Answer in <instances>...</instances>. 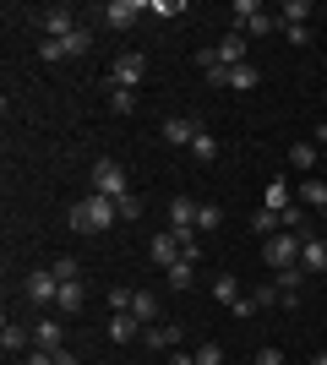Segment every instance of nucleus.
Here are the masks:
<instances>
[{
    "label": "nucleus",
    "instance_id": "obj_2",
    "mask_svg": "<svg viewBox=\"0 0 327 365\" xmlns=\"http://www.w3.org/2000/svg\"><path fill=\"white\" fill-rule=\"evenodd\" d=\"M300 245H306V235H273V240H262V262L273 267V273H284V267H295L300 262Z\"/></svg>",
    "mask_w": 327,
    "mask_h": 365
},
{
    "label": "nucleus",
    "instance_id": "obj_10",
    "mask_svg": "<svg viewBox=\"0 0 327 365\" xmlns=\"http://www.w3.org/2000/svg\"><path fill=\"white\" fill-rule=\"evenodd\" d=\"M213 49H218V66H246V33L240 28H229Z\"/></svg>",
    "mask_w": 327,
    "mask_h": 365
},
{
    "label": "nucleus",
    "instance_id": "obj_33",
    "mask_svg": "<svg viewBox=\"0 0 327 365\" xmlns=\"http://www.w3.org/2000/svg\"><path fill=\"white\" fill-rule=\"evenodd\" d=\"M49 273L61 278V284H77V273H82V267H77V257H55V267H49Z\"/></svg>",
    "mask_w": 327,
    "mask_h": 365
},
{
    "label": "nucleus",
    "instance_id": "obj_14",
    "mask_svg": "<svg viewBox=\"0 0 327 365\" xmlns=\"http://www.w3.org/2000/svg\"><path fill=\"white\" fill-rule=\"evenodd\" d=\"M147 257L158 262V267H175V262H180V235H153V245H147Z\"/></svg>",
    "mask_w": 327,
    "mask_h": 365
},
{
    "label": "nucleus",
    "instance_id": "obj_35",
    "mask_svg": "<svg viewBox=\"0 0 327 365\" xmlns=\"http://www.w3.org/2000/svg\"><path fill=\"white\" fill-rule=\"evenodd\" d=\"M197 365H224V344H213V338H207L202 349H197Z\"/></svg>",
    "mask_w": 327,
    "mask_h": 365
},
{
    "label": "nucleus",
    "instance_id": "obj_30",
    "mask_svg": "<svg viewBox=\"0 0 327 365\" xmlns=\"http://www.w3.org/2000/svg\"><path fill=\"white\" fill-rule=\"evenodd\" d=\"M251 229H256V235H267V240H273V235H284V229H279V213H267V207H262V213H251Z\"/></svg>",
    "mask_w": 327,
    "mask_h": 365
},
{
    "label": "nucleus",
    "instance_id": "obj_32",
    "mask_svg": "<svg viewBox=\"0 0 327 365\" xmlns=\"http://www.w3.org/2000/svg\"><path fill=\"white\" fill-rule=\"evenodd\" d=\"M109 109H115V115H131V109H137L131 88H109Z\"/></svg>",
    "mask_w": 327,
    "mask_h": 365
},
{
    "label": "nucleus",
    "instance_id": "obj_9",
    "mask_svg": "<svg viewBox=\"0 0 327 365\" xmlns=\"http://www.w3.org/2000/svg\"><path fill=\"white\" fill-rule=\"evenodd\" d=\"M300 267L306 273H327V235H306V245H300Z\"/></svg>",
    "mask_w": 327,
    "mask_h": 365
},
{
    "label": "nucleus",
    "instance_id": "obj_36",
    "mask_svg": "<svg viewBox=\"0 0 327 365\" xmlns=\"http://www.w3.org/2000/svg\"><path fill=\"white\" fill-rule=\"evenodd\" d=\"M38 61H49V66H55V61H66L61 38H44V44H38Z\"/></svg>",
    "mask_w": 327,
    "mask_h": 365
},
{
    "label": "nucleus",
    "instance_id": "obj_16",
    "mask_svg": "<svg viewBox=\"0 0 327 365\" xmlns=\"http://www.w3.org/2000/svg\"><path fill=\"white\" fill-rule=\"evenodd\" d=\"M109 338H115V344H137V338H142V322L131 317V311H115V317H109Z\"/></svg>",
    "mask_w": 327,
    "mask_h": 365
},
{
    "label": "nucleus",
    "instance_id": "obj_41",
    "mask_svg": "<svg viewBox=\"0 0 327 365\" xmlns=\"http://www.w3.org/2000/svg\"><path fill=\"white\" fill-rule=\"evenodd\" d=\"M251 365H284V354L279 349H256V360H251Z\"/></svg>",
    "mask_w": 327,
    "mask_h": 365
},
{
    "label": "nucleus",
    "instance_id": "obj_17",
    "mask_svg": "<svg viewBox=\"0 0 327 365\" xmlns=\"http://www.w3.org/2000/svg\"><path fill=\"white\" fill-rule=\"evenodd\" d=\"M82 305H88V289H82V278H77V284H61V294H55V311H66V317H77Z\"/></svg>",
    "mask_w": 327,
    "mask_h": 365
},
{
    "label": "nucleus",
    "instance_id": "obj_4",
    "mask_svg": "<svg viewBox=\"0 0 327 365\" xmlns=\"http://www.w3.org/2000/svg\"><path fill=\"white\" fill-rule=\"evenodd\" d=\"M137 82H147V61L142 55H120L109 66V88H137Z\"/></svg>",
    "mask_w": 327,
    "mask_h": 365
},
{
    "label": "nucleus",
    "instance_id": "obj_1",
    "mask_svg": "<svg viewBox=\"0 0 327 365\" xmlns=\"http://www.w3.org/2000/svg\"><path fill=\"white\" fill-rule=\"evenodd\" d=\"M115 224H120V207L109 197H98V191L71 207V229H77V235H104V229H115Z\"/></svg>",
    "mask_w": 327,
    "mask_h": 365
},
{
    "label": "nucleus",
    "instance_id": "obj_6",
    "mask_svg": "<svg viewBox=\"0 0 327 365\" xmlns=\"http://www.w3.org/2000/svg\"><path fill=\"white\" fill-rule=\"evenodd\" d=\"M22 289H28V300H33V305H55V294H61V278L49 273V267H38V273L22 278Z\"/></svg>",
    "mask_w": 327,
    "mask_h": 365
},
{
    "label": "nucleus",
    "instance_id": "obj_7",
    "mask_svg": "<svg viewBox=\"0 0 327 365\" xmlns=\"http://www.w3.org/2000/svg\"><path fill=\"white\" fill-rule=\"evenodd\" d=\"M142 11H147L142 0H109V6H104V22L115 33H125V28H137V22H142Z\"/></svg>",
    "mask_w": 327,
    "mask_h": 365
},
{
    "label": "nucleus",
    "instance_id": "obj_12",
    "mask_svg": "<svg viewBox=\"0 0 327 365\" xmlns=\"http://www.w3.org/2000/svg\"><path fill=\"white\" fill-rule=\"evenodd\" d=\"M295 202H300V207H311V213H327V185L316 180V175H306V180L295 185Z\"/></svg>",
    "mask_w": 327,
    "mask_h": 365
},
{
    "label": "nucleus",
    "instance_id": "obj_38",
    "mask_svg": "<svg viewBox=\"0 0 327 365\" xmlns=\"http://www.w3.org/2000/svg\"><path fill=\"white\" fill-rule=\"evenodd\" d=\"M256 311H262V305L251 300V294H240V300H234V317H240V322H251V317H256Z\"/></svg>",
    "mask_w": 327,
    "mask_h": 365
},
{
    "label": "nucleus",
    "instance_id": "obj_44",
    "mask_svg": "<svg viewBox=\"0 0 327 365\" xmlns=\"http://www.w3.org/2000/svg\"><path fill=\"white\" fill-rule=\"evenodd\" d=\"M316 142H322V148H327V120H322V125H316Z\"/></svg>",
    "mask_w": 327,
    "mask_h": 365
},
{
    "label": "nucleus",
    "instance_id": "obj_26",
    "mask_svg": "<svg viewBox=\"0 0 327 365\" xmlns=\"http://www.w3.org/2000/svg\"><path fill=\"white\" fill-rule=\"evenodd\" d=\"M289 164L311 175V169H316V142H295V148H289Z\"/></svg>",
    "mask_w": 327,
    "mask_h": 365
},
{
    "label": "nucleus",
    "instance_id": "obj_3",
    "mask_svg": "<svg viewBox=\"0 0 327 365\" xmlns=\"http://www.w3.org/2000/svg\"><path fill=\"white\" fill-rule=\"evenodd\" d=\"M93 191H98V197H109V202L131 197V185H125V169L115 164V158H98V164H93Z\"/></svg>",
    "mask_w": 327,
    "mask_h": 365
},
{
    "label": "nucleus",
    "instance_id": "obj_22",
    "mask_svg": "<svg viewBox=\"0 0 327 365\" xmlns=\"http://www.w3.org/2000/svg\"><path fill=\"white\" fill-rule=\"evenodd\" d=\"M147 344H153V349H175V344H180V327H175V322H158V327H147Z\"/></svg>",
    "mask_w": 327,
    "mask_h": 365
},
{
    "label": "nucleus",
    "instance_id": "obj_42",
    "mask_svg": "<svg viewBox=\"0 0 327 365\" xmlns=\"http://www.w3.org/2000/svg\"><path fill=\"white\" fill-rule=\"evenodd\" d=\"M22 365H55V354H49V349H28V360H22Z\"/></svg>",
    "mask_w": 327,
    "mask_h": 365
},
{
    "label": "nucleus",
    "instance_id": "obj_43",
    "mask_svg": "<svg viewBox=\"0 0 327 365\" xmlns=\"http://www.w3.org/2000/svg\"><path fill=\"white\" fill-rule=\"evenodd\" d=\"M55 365H77V354H71V349H55Z\"/></svg>",
    "mask_w": 327,
    "mask_h": 365
},
{
    "label": "nucleus",
    "instance_id": "obj_19",
    "mask_svg": "<svg viewBox=\"0 0 327 365\" xmlns=\"http://www.w3.org/2000/svg\"><path fill=\"white\" fill-rule=\"evenodd\" d=\"M164 284H170V289H180V294H186L191 284H197V262H186V257H180V262H175V267H164Z\"/></svg>",
    "mask_w": 327,
    "mask_h": 365
},
{
    "label": "nucleus",
    "instance_id": "obj_23",
    "mask_svg": "<svg viewBox=\"0 0 327 365\" xmlns=\"http://www.w3.org/2000/svg\"><path fill=\"white\" fill-rule=\"evenodd\" d=\"M256 82H262V71H256L251 61H246V66H229V88H234V93H251Z\"/></svg>",
    "mask_w": 327,
    "mask_h": 365
},
{
    "label": "nucleus",
    "instance_id": "obj_21",
    "mask_svg": "<svg viewBox=\"0 0 327 365\" xmlns=\"http://www.w3.org/2000/svg\"><path fill=\"white\" fill-rule=\"evenodd\" d=\"M306 16H311V0H284V6H279L284 28H306Z\"/></svg>",
    "mask_w": 327,
    "mask_h": 365
},
{
    "label": "nucleus",
    "instance_id": "obj_31",
    "mask_svg": "<svg viewBox=\"0 0 327 365\" xmlns=\"http://www.w3.org/2000/svg\"><path fill=\"white\" fill-rule=\"evenodd\" d=\"M213 300H218V305H234V300H240V284H234V278L224 273V278L213 284Z\"/></svg>",
    "mask_w": 327,
    "mask_h": 365
},
{
    "label": "nucleus",
    "instance_id": "obj_24",
    "mask_svg": "<svg viewBox=\"0 0 327 365\" xmlns=\"http://www.w3.org/2000/svg\"><path fill=\"white\" fill-rule=\"evenodd\" d=\"M262 207H267V213H284V207H289V185L273 180V185L262 191Z\"/></svg>",
    "mask_w": 327,
    "mask_h": 365
},
{
    "label": "nucleus",
    "instance_id": "obj_20",
    "mask_svg": "<svg viewBox=\"0 0 327 365\" xmlns=\"http://www.w3.org/2000/svg\"><path fill=\"white\" fill-rule=\"evenodd\" d=\"M131 317L137 322H158V294L153 289H131Z\"/></svg>",
    "mask_w": 327,
    "mask_h": 365
},
{
    "label": "nucleus",
    "instance_id": "obj_29",
    "mask_svg": "<svg viewBox=\"0 0 327 365\" xmlns=\"http://www.w3.org/2000/svg\"><path fill=\"white\" fill-rule=\"evenodd\" d=\"M218 224H224V207H218V202H202V213H197V229H202V235H213Z\"/></svg>",
    "mask_w": 327,
    "mask_h": 365
},
{
    "label": "nucleus",
    "instance_id": "obj_5",
    "mask_svg": "<svg viewBox=\"0 0 327 365\" xmlns=\"http://www.w3.org/2000/svg\"><path fill=\"white\" fill-rule=\"evenodd\" d=\"M197 137H202V120H197V115H170V120H164V142H170V148H191Z\"/></svg>",
    "mask_w": 327,
    "mask_h": 365
},
{
    "label": "nucleus",
    "instance_id": "obj_11",
    "mask_svg": "<svg viewBox=\"0 0 327 365\" xmlns=\"http://www.w3.org/2000/svg\"><path fill=\"white\" fill-rule=\"evenodd\" d=\"M77 28H82V22H77V11H71V6H55V11H44V33H49V38H71Z\"/></svg>",
    "mask_w": 327,
    "mask_h": 365
},
{
    "label": "nucleus",
    "instance_id": "obj_25",
    "mask_svg": "<svg viewBox=\"0 0 327 365\" xmlns=\"http://www.w3.org/2000/svg\"><path fill=\"white\" fill-rule=\"evenodd\" d=\"M191 158H197V164H213V158H218V137H213V131H202V137L191 142Z\"/></svg>",
    "mask_w": 327,
    "mask_h": 365
},
{
    "label": "nucleus",
    "instance_id": "obj_8",
    "mask_svg": "<svg viewBox=\"0 0 327 365\" xmlns=\"http://www.w3.org/2000/svg\"><path fill=\"white\" fill-rule=\"evenodd\" d=\"M197 213H202V202L175 197V202H170V229H180V235H197Z\"/></svg>",
    "mask_w": 327,
    "mask_h": 365
},
{
    "label": "nucleus",
    "instance_id": "obj_13",
    "mask_svg": "<svg viewBox=\"0 0 327 365\" xmlns=\"http://www.w3.org/2000/svg\"><path fill=\"white\" fill-rule=\"evenodd\" d=\"M33 349H66V333H61V322L55 317H44V322H33Z\"/></svg>",
    "mask_w": 327,
    "mask_h": 365
},
{
    "label": "nucleus",
    "instance_id": "obj_37",
    "mask_svg": "<svg viewBox=\"0 0 327 365\" xmlns=\"http://www.w3.org/2000/svg\"><path fill=\"white\" fill-rule=\"evenodd\" d=\"M175 235H180V229H175ZM180 257H186V262H197V257H202V245H197V235H180Z\"/></svg>",
    "mask_w": 327,
    "mask_h": 365
},
{
    "label": "nucleus",
    "instance_id": "obj_39",
    "mask_svg": "<svg viewBox=\"0 0 327 365\" xmlns=\"http://www.w3.org/2000/svg\"><path fill=\"white\" fill-rule=\"evenodd\" d=\"M115 207H120V218H125V224H131V218H142V202H137V197H120Z\"/></svg>",
    "mask_w": 327,
    "mask_h": 365
},
{
    "label": "nucleus",
    "instance_id": "obj_27",
    "mask_svg": "<svg viewBox=\"0 0 327 365\" xmlns=\"http://www.w3.org/2000/svg\"><path fill=\"white\" fill-rule=\"evenodd\" d=\"M251 16H262V6H256V0H234V11H229V28H240L246 33V22Z\"/></svg>",
    "mask_w": 327,
    "mask_h": 365
},
{
    "label": "nucleus",
    "instance_id": "obj_40",
    "mask_svg": "<svg viewBox=\"0 0 327 365\" xmlns=\"http://www.w3.org/2000/svg\"><path fill=\"white\" fill-rule=\"evenodd\" d=\"M109 311H131V289H109Z\"/></svg>",
    "mask_w": 327,
    "mask_h": 365
},
{
    "label": "nucleus",
    "instance_id": "obj_15",
    "mask_svg": "<svg viewBox=\"0 0 327 365\" xmlns=\"http://www.w3.org/2000/svg\"><path fill=\"white\" fill-rule=\"evenodd\" d=\"M0 349H6V354L33 349V327H22V322H6V327H0Z\"/></svg>",
    "mask_w": 327,
    "mask_h": 365
},
{
    "label": "nucleus",
    "instance_id": "obj_34",
    "mask_svg": "<svg viewBox=\"0 0 327 365\" xmlns=\"http://www.w3.org/2000/svg\"><path fill=\"white\" fill-rule=\"evenodd\" d=\"M273 278H279V289H300V284H306L311 273H306V267L295 262V267H284V273H273Z\"/></svg>",
    "mask_w": 327,
    "mask_h": 365
},
{
    "label": "nucleus",
    "instance_id": "obj_28",
    "mask_svg": "<svg viewBox=\"0 0 327 365\" xmlns=\"http://www.w3.org/2000/svg\"><path fill=\"white\" fill-rule=\"evenodd\" d=\"M273 28H284L279 11H262V16H251V22H246V38H262V33H273Z\"/></svg>",
    "mask_w": 327,
    "mask_h": 365
},
{
    "label": "nucleus",
    "instance_id": "obj_18",
    "mask_svg": "<svg viewBox=\"0 0 327 365\" xmlns=\"http://www.w3.org/2000/svg\"><path fill=\"white\" fill-rule=\"evenodd\" d=\"M61 49H66V61H82V55H93V28L82 22L71 38H61Z\"/></svg>",
    "mask_w": 327,
    "mask_h": 365
}]
</instances>
